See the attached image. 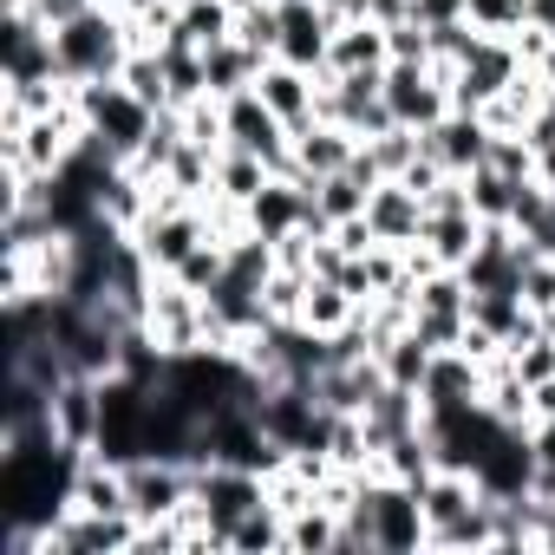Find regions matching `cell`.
I'll list each match as a JSON object with an SVG mask.
<instances>
[{
	"label": "cell",
	"instance_id": "cell-13",
	"mask_svg": "<svg viewBox=\"0 0 555 555\" xmlns=\"http://www.w3.org/2000/svg\"><path fill=\"white\" fill-rule=\"evenodd\" d=\"M366 222H373L379 242L412 248V242H425V196H418L412 183L386 177V183H373V196H366Z\"/></svg>",
	"mask_w": 555,
	"mask_h": 555
},
{
	"label": "cell",
	"instance_id": "cell-35",
	"mask_svg": "<svg viewBox=\"0 0 555 555\" xmlns=\"http://www.w3.org/2000/svg\"><path fill=\"white\" fill-rule=\"evenodd\" d=\"M366 157L379 164V177H405V170H412V157H418V131H405V125H392V131H379V138H366Z\"/></svg>",
	"mask_w": 555,
	"mask_h": 555
},
{
	"label": "cell",
	"instance_id": "cell-34",
	"mask_svg": "<svg viewBox=\"0 0 555 555\" xmlns=\"http://www.w3.org/2000/svg\"><path fill=\"white\" fill-rule=\"evenodd\" d=\"M308 282H314V274H301V268H274V274H268V288H261V301H268V314H274V321H301V301H308Z\"/></svg>",
	"mask_w": 555,
	"mask_h": 555
},
{
	"label": "cell",
	"instance_id": "cell-27",
	"mask_svg": "<svg viewBox=\"0 0 555 555\" xmlns=\"http://www.w3.org/2000/svg\"><path fill=\"white\" fill-rule=\"evenodd\" d=\"M431 353H438V347H431L418 327H399V334L379 347V373H386L392 386H412V392H418L425 373H431Z\"/></svg>",
	"mask_w": 555,
	"mask_h": 555
},
{
	"label": "cell",
	"instance_id": "cell-11",
	"mask_svg": "<svg viewBox=\"0 0 555 555\" xmlns=\"http://www.w3.org/2000/svg\"><path fill=\"white\" fill-rule=\"evenodd\" d=\"M282 8V47L274 60H288L301 73H327V47H334V14L321 0H274Z\"/></svg>",
	"mask_w": 555,
	"mask_h": 555
},
{
	"label": "cell",
	"instance_id": "cell-5",
	"mask_svg": "<svg viewBox=\"0 0 555 555\" xmlns=\"http://www.w3.org/2000/svg\"><path fill=\"white\" fill-rule=\"evenodd\" d=\"M412 327L444 353V347H464L470 334V288L457 268H431L412 282Z\"/></svg>",
	"mask_w": 555,
	"mask_h": 555
},
{
	"label": "cell",
	"instance_id": "cell-36",
	"mask_svg": "<svg viewBox=\"0 0 555 555\" xmlns=\"http://www.w3.org/2000/svg\"><path fill=\"white\" fill-rule=\"evenodd\" d=\"M222 261H229V255H222V242L209 235V242H196V248L177 261V282H183L190 295H209V288H216V274H222Z\"/></svg>",
	"mask_w": 555,
	"mask_h": 555
},
{
	"label": "cell",
	"instance_id": "cell-48",
	"mask_svg": "<svg viewBox=\"0 0 555 555\" xmlns=\"http://www.w3.org/2000/svg\"><path fill=\"white\" fill-rule=\"evenodd\" d=\"M105 8H125V0H105Z\"/></svg>",
	"mask_w": 555,
	"mask_h": 555
},
{
	"label": "cell",
	"instance_id": "cell-3",
	"mask_svg": "<svg viewBox=\"0 0 555 555\" xmlns=\"http://www.w3.org/2000/svg\"><path fill=\"white\" fill-rule=\"evenodd\" d=\"M73 99H79V118H86V138L92 144H105L118 164H131L138 151H144V138H151V125H157V112L125 86V79H92V86H73Z\"/></svg>",
	"mask_w": 555,
	"mask_h": 555
},
{
	"label": "cell",
	"instance_id": "cell-19",
	"mask_svg": "<svg viewBox=\"0 0 555 555\" xmlns=\"http://www.w3.org/2000/svg\"><path fill=\"white\" fill-rule=\"evenodd\" d=\"M418 503H425V535H431V529H444V522L470 516V509L483 503V490H477V477H470V470H451V464H438V470L418 483Z\"/></svg>",
	"mask_w": 555,
	"mask_h": 555
},
{
	"label": "cell",
	"instance_id": "cell-2",
	"mask_svg": "<svg viewBox=\"0 0 555 555\" xmlns=\"http://www.w3.org/2000/svg\"><path fill=\"white\" fill-rule=\"evenodd\" d=\"M131 21L118 8H105V0H92L86 14L60 21L53 27V53H60V79L66 86H92V79H118L125 60H131Z\"/></svg>",
	"mask_w": 555,
	"mask_h": 555
},
{
	"label": "cell",
	"instance_id": "cell-8",
	"mask_svg": "<svg viewBox=\"0 0 555 555\" xmlns=\"http://www.w3.org/2000/svg\"><path fill=\"white\" fill-rule=\"evenodd\" d=\"M379 92H386V112H392V125H405V131H431V125L451 112V73H438V66L392 60Z\"/></svg>",
	"mask_w": 555,
	"mask_h": 555
},
{
	"label": "cell",
	"instance_id": "cell-47",
	"mask_svg": "<svg viewBox=\"0 0 555 555\" xmlns=\"http://www.w3.org/2000/svg\"><path fill=\"white\" fill-rule=\"evenodd\" d=\"M535 73H542V79L555 86V40H548V53H542V66H535Z\"/></svg>",
	"mask_w": 555,
	"mask_h": 555
},
{
	"label": "cell",
	"instance_id": "cell-31",
	"mask_svg": "<svg viewBox=\"0 0 555 555\" xmlns=\"http://www.w3.org/2000/svg\"><path fill=\"white\" fill-rule=\"evenodd\" d=\"M235 40L255 47L261 60H274V47H282V8H274V0H242L235 8Z\"/></svg>",
	"mask_w": 555,
	"mask_h": 555
},
{
	"label": "cell",
	"instance_id": "cell-14",
	"mask_svg": "<svg viewBox=\"0 0 555 555\" xmlns=\"http://www.w3.org/2000/svg\"><path fill=\"white\" fill-rule=\"evenodd\" d=\"M425 412H457V405H483V360H470L464 347L431 353V373L418 386Z\"/></svg>",
	"mask_w": 555,
	"mask_h": 555
},
{
	"label": "cell",
	"instance_id": "cell-12",
	"mask_svg": "<svg viewBox=\"0 0 555 555\" xmlns=\"http://www.w3.org/2000/svg\"><path fill=\"white\" fill-rule=\"evenodd\" d=\"M418 144L451 170V177H470L483 157H490V125L477 112H444L431 131H418Z\"/></svg>",
	"mask_w": 555,
	"mask_h": 555
},
{
	"label": "cell",
	"instance_id": "cell-38",
	"mask_svg": "<svg viewBox=\"0 0 555 555\" xmlns=\"http://www.w3.org/2000/svg\"><path fill=\"white\" fill-rule=\"evenodd\" d=\"M386 53L392 60H412V66H431V27L412 14V21H399V27H386Z\"/></svg>",
	"mask_w": 555,
	"mask_h": 555
},
{
	"label": "cell",
	"instance_id": "cell-28",
	"mask_svg": "<svg viewBox=\"0 0 555 555\" xmlns=\"http://www.w3.org/2000/svg\"><path fill=\"white\" fill-rule=\"evenodd\" d=\"M340 555V509L334 503H301L295 516H288V555Z\"/></svg>",
	"mask_w": 555,
	"mask_h": 555
},
{
	"label": "cell",
	"instance_id": "cell-18",
	"mask_svg": "<svg viewBox=\"0 0 555 555\" xmlns=\"http://www.w3.org/2000/svg\"><path fill=\"white\" fill-rule=\"evenodd\" d=\"M255 92H261V105H268L274 118L295 131V125L314 118V92H321V86H314V73H301V66H288V60H268L261 79H255Z\"/></svg>",
	"mask_w": 555,
	"mask_h": 555
},
{
	"label": "cell",
	"instance_id": "cell-41",
	"mask_svg": "<svg viewBox=\"0 0 555 555\" xmlns=\"http://www.w3.org/2000/svg\"><path fill=\"white\" fill-rule=\"evenodd\" d=\"M412 14L425 27H457V21H470V0H412Z\"/></svg>",
	"mask_w": 555,
	"mask_h": 555
},
{
	"label": "cell",
	"instance_id": "cell-6",
	"mask_svg": "<svg viewBox=\"0 0 555 555\" xmlns=\"http://www.w3.org/2000/svg\"><path fill=\"white\" fill-rule=\"evenodd\" d=\"M144 334L170 353V360H183V353H196V347H209V327H203V295H190L177 274H157L151 282V301H144Z\"/></svg>",
	"mask_w": 555,
	"mask_h": 555
},
{
	"label": "cell",
	"instance_id": "cell-17",
	"mask_svg": "<svg viewBox=\"0 0 555 555\" xmlns=\"http://www.w3.org/2000/svg\"><path fill=\"white\" fill-rule=\"evenodd\" d=\"M360 425H366V444H373V457H379L392 438H405V431H418V425H425V399H418L412 386H392V379H386V386L366 399Z\"/></svg>",
	"mask_w": 555,
	"mask_h": 555
},
{
	"label": "cell",
	"instance_id": "cell-30",
	"mask_svg": "<svg viewBox=\"0 0 555 555\" xmlns=\"http://www.w3.org/2000/svg\"><path fill=\"white\" fill-rule=\"evenodd\" d=\"M151 112H170V73H164V40L157 47H131V60H125V73H118Z\"/></svg>",
	"mask_w": 555,
	"mask_h": 555
},
{
	"label": "cell",
	"instance_id": "cell-15",
	"mask_svg": "<svg viewBox=\"0 0 555 555\" xmlns=\"http://www.w3.org/2000/svg\"><path fill=\"white\" fill-rule=\"evenodd\" d=\"M99 418H105L99 379L73 373V379L53 392V431H60V444H66V451H92V444H99Z\"/></svg>",
	"mask_w": 555,
	"mask_h": 555
},
{
	"label": "cell",
	"instance_id": "cell-22",
	"mask_svg": "<svg viewBox=\"0 0 555 555\" xmlns=\"http://www.w3.org/2000/svg\"><path fill=\"white\" fill-rule=\"evenodd\" d=\"M261 53L255 47H242V40H222V47H209L203 53V79H209V99H235V92H248L255 79H261Z\"/></svg>",
	"mask_w": 555,
	"mask_h": 555
},
{
	"label": "cell",
	"instance_id": "cell-26",
	"mask_svg": "<svg viewBox=\"0 0 555 555\" xmlns=\"http://www.w3.org/2000/svg\"><path fill=\"white\" fill-rule=\"evenodd\" d=\"M308 190H314V222H308V229H334V222H347V216H366V196H373L353 170L314 177Z\"/></svg>",
	"mask_w": 555,
	"mask_h": 555
},
{
	"label": "cell",
	"instance_id": "cell-20",
	"mask_svg": "<svg viewBox=\"0 0 555 555\" xmlns=\"http://www.w3.org/2000/svg\"><path fill=\"white\" fill-rule=\"evenodd\" d=\"M392 53H386V27L379 21H347L334 27V47H327V73H386Z\"/></svg>",
	"mask_w": 555,
	"mask_h": 555
},
{
	"label": "cell",
	"instance_id": "cell-46",
	"mask_svg": "<svg viewBox=\"0 0 555 555\" xmlns=\"http://www.w3.org/2000/svg\"><path fill=\"white\" fill-rule=\"evenodd\" d=\"M529 21H535L548 40H555V0H529Z\"/></svg>",
	"mask_w": 555,
	"mask_h": 555
},
{
	"label": "cell",
	"instance_id": "cell-4",
	"mask_svg": "<svg viewBox=\"0 0 555 555\" xmlns=\"http://www.w3.org/2000/svg\"><path fill=\"white\" fill-rule=\"evenodd\" d=\"M268 503V477L261 470H242V464H196V522H203V542L209 548H229V529Z\"/></svg>",
	"mask_w": 555,
	"mask_h": 555
},
{
	"label": "cell",
	"instance_id": "cell-44",
	"mask_svg": "<svg viewBox=\"0 0 555 555\" xmlns=\"http://www.w3.org/2000/svg\"><path fill=\"white\" fill-rule=\"evenodd\" d=\"M321 8L334 14V27H347V21H366V8H373V0H321Z\"/></svg>",
	"mask_w": 555,
	"mask_h": 555
},
{
	"label": "cell",
	"instance_id": "cell-16",
	"mask_svg": "<svg viewBox=\"0 0 555 555\" xmlns=\"http://www.w3.org/2000/svg\"><path fill=\"white\" fill-rule=\"evenodd\" d=\"M353 151H360V138L353 131H340V125H327V118H308V125H295V177H334V170H347L353 164Z\"/></svg>",
	"mask_w": 555,
	"mask_h": 555
},
{
	"label": "cell",
	"instance_id": "cell-7",
	"mask_svg": "<svg viewBox=\"0 0 555 555\" xmlns=\"http://www.w3.org/2000/svg\"><path fill=\"white\" fill-rule=\"evenodd\" d=\"M516 73H529V66H522V53H516V40L483 34V40L464 53V66L451 73V112H483L496 92H509V86H516Z\"/></svg>",
	"mask_w": 555,
	"mask_h": 555
},
{
	"label": "cell",
	"instance_id": "cell-42",
	"mask_svg": "<svg viewBox=\"0 0 555 555\" xmlns=\"http://www.w3.org/2000/svg\"><path fill=\"white\" fill-rule=\"evenodd\" d=\"M522 242H529L535 255H548V261H555V190H548V209H542V222H535Z\"/></svg>",
	"mask_w": 555,
	"mask_h": 555
},
{
	"label": "cell",
	"instance_id": "cell-33",
	"mask_svg": "<svg viewBox=\"0 0 555 555\" xmlns=\"http://www.w3.org/2000/svg\"><path fill=\"white\" fill-rule=\"evenodd\" d=\"M509 353V366L522 373V386H548L555 379V334L542 327V334H529V340H516V347H503Z\"/></svg>",
	"mask_w": 555,
	"mask_h": 555
},
{
	"label": "cell",
	"instance_id": "cell-9",
	"mask_svg": "<svg viewBox=\"0 0 555 555\" xmlns=\"http://www.w3.org/2000/svg\"><path fill=\"white\" fill-rule=\"evenodd\" d=\"M125 490H131V516L157 522V516H183L196 496V464L183 457H131L125 464Z\"/></svg>",
	"mask_w": 555,
	"mask_h": 555
},
{
	"label": "cell",
	"instance_id": "cell-10",
	"mask_svg": "<svg viewBox=\"0 0 555 555\" xmlns=\"http://www.w3.org/2000/svg\"><path fill=\"white\" fill-rule=\"evenodd\" d=\"M138 516H105V509H66L53 529H47V555H138Z\"/></svg>",
	"mask_w": 555,
	"mask_h": 555
},
{
	"label": "cell",
	"instance_id": "cell-32",
	"mask_svg": "<svg viewBox=\"0 0 555 555\" xmlns=\"http://www.w3.org/2000/svg\"><path fill=\"white\" fill-rule=\"evenodd\" d=\"M516 177H503V170H490V164H477L470 170V209L483 216V222H509V203H516Z\"/></svg>",
	"mask_w": 555,
	"mask_h": 555
},
{
	"label": "cell",
	"instance_id": "cell-21",
	"mask_svg": "<svg viewBox=\"0 0 555 555\" xmlns=\"http://www.w3.org/2000/svg\"><path fill=\"white\" fill-rule=\"evenodd\" d=\"M477 235H483L477 209H438V216H425V248H431L438 268H464L470 248H477Z\"/></svg>",
	"mask_w": 555,
	"mask_h": 555
},
{
	"label": "cell",
	"instance_id": "cell-45",
	"mask_svg": "<svg viewBox=\"0 0 555 555\" xmlns=\"http://www.w3.org/2000/svg\"><path fill=\"white\" fill-rule=\"evenodd\" d=\"M529 151H535V177L555 190V138H542V144H529Z\"/></svg>",
	"mask_w": 555,
	"mask_h": 555
},
{
	"label": "cell",
	"instance_id": "cell-25",
	"mask_svg": "<svg viewBox=\"0 0 555 555\" xmlns=\"http://www.w3.org/2000/svg\"><path fill=\"white\" fill-rule=\"evenodd\" d=\"M268 164L255 157V151H235V144H222V157H216V196L222 203H235V209H248L261 190H268Z\"/></svg>",
	"mask_w": 555,
	"mask_h": 555
},
{
	"label": "cell",
	"instance_id": "cell-23",
	"mask_svg": "<svg viewBox=\"0 0 555 555\" xmlns=\"http://www.w3.org/2000/svg\"><path fill=\"white\" fill-rule=\"evenodd\" d=\"M229 555H288V509L261 503L229 529Z\"/></svg>",
	"mask_w": 555,
	"mask_h": 555
},
{
	"label": "cell",
	"instance_id": "cell-1",
	"mask_svg": "<svg viewBox=\"0 0 555 555\" xmlns=\"http://www.w3.org/2000/svg\"><path fill=\"white\" fill-rule=\"evenodd\" d=\"M353 548H386V555L425 548V503H418V490L386 477V470H360V496L340 516V555H353Z\"/></svg>",
	"mask_w": 555,
	"mask_h": 555
},
{
	"label": "cell",
	"instance_id": "cell-43",
	"mask_svg": "<svg viewBox=\"0 0 555 555\" xmlns=\"http://www.w3.org/2000/svg\"><path fill=\"white\" fill-rule=\"evenodd\" d=\"M366 21H379V27H399V21H412V0H373V8H366Z\"/></svg>",
	"mask_w": 555,
	"mask_h": 555
},
{
	"label": "cell",
	"instance_id": "cell-39",
	"mask_svg": "<svg viewBox=\"0 0 555 555\" xmlns=\"http://www.w3.org/2000/svg\"><path fill=\"white\" fill-rule=\"evenodd\" d=\"M483 164L503 170V177H516V183L535 177V151H529V138H490V157H483Z\"/></svg>",
	"mask_w": 555,
	"mask_h": 555
},
{
	"label": "cell",
	"instance_id": "cell-37",
	"mask_svg": "<svg viewBox=\"0 0 555 555\" xmlns=\"http://www.w3.org/2000/svg\"><path fill=\"white\" fill-rule=\"evenodd\" d=\"M470 27H483V34H522L529 27V0H470Z\"/></svg>",
	"mask_w": 555,
	"mask_h": 555
},
{
	"label": "cell",
	"instance_id": "cell-24",
	"mask_svg": "<svg viewBox=\"0 0 555 555\" xmlns=\"http://www.w3.org/2000/svg\"><path fill=\"white\" fill-rule=\"evenodd\" d=\"M177 40H190V47H222V40H235V0H183V14H177V27H170ZM164 34V40H170Z\"/></svg>",
	"mask_w": 555,
	"mask_h": 555
},
{
	"label": "cell",
	"instance_id": "cell-29",
	"mask_svg": "<svg viewBox=\"0 0 555 555\" xmlns=\"http://www.w3.org/2000/svg\"><path fill=\"white\" fill-rule=\"evenodd\" d=\"M360 308L366 301H353L340 282H308V301H301V327H314V334H340V327H353L360 321Z\"/></svg>",
	"mask_w": 555,
	"mask_h": 555
},
{
	"label": "cell",
	"instance_id": "cell-40",
	"mask_svg": "<svg viewBox=\"0 0 555 555\" xmlns=\"http://www.w3.org/2000/svg\"><path fill=\"white\" fill-rule=\"evenodd\" d=\"M542 209H548V183H542V177H529V183L516 190V203H509V229H516V235H529V229L542 222Z\"/></svg>",
	"mask_w": 555,
	"mask_h": 555
}]
</instances>
